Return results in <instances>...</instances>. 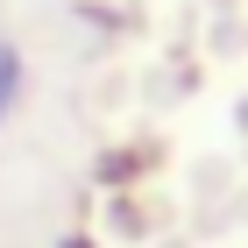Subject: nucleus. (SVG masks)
I'll return each instance as SVG.
<instances>
[{
    "mask_svg": "<svg viewBox=\"0 0 248 248\" xmlns=\"http://www.w3.org/2000/svg\"><path fill=\"white\" fill-rule=\"evenodd\" d=\"M15 78H21V64H15V50H0V114H7V93H15Z\"/></svg>",
    "mask_w": 248,
    "mask_h": 248,
    "instance_id": "f257e3e1",
    "label": "nucleus"
}]
</instances>
